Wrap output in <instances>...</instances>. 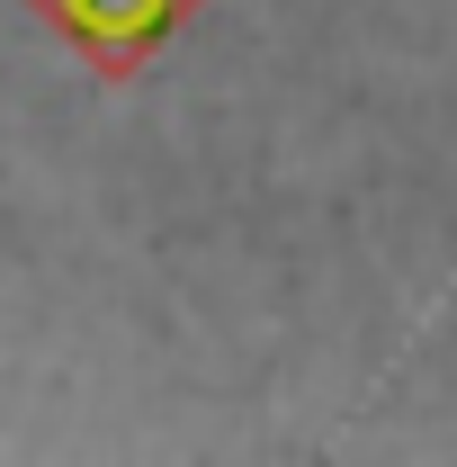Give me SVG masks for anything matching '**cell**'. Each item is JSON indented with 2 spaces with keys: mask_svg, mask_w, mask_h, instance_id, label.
Returning <instances> with one entry per match:
<instances>
[{
  "mask_svg": "<svg viewBox=\"0 0 457 467\" xmlns=\"http://www.w3.org/2000/svg\"><path fill=\"white\" fill-rule=\"evenodd\" d=\"M171 0H72V18L90 27V36H108V46H126V36H153V18H162Z\"/></svg>",
  "mask_w": 457,
  "mask_h": 467,
  "instance_id": "cell-1",
  "label": "cell"
}]
</instances>
